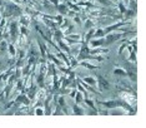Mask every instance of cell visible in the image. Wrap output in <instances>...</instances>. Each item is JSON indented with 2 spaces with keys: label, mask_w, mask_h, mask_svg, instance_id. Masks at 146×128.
Here are the masks:
<instances>
[]
</instances>
